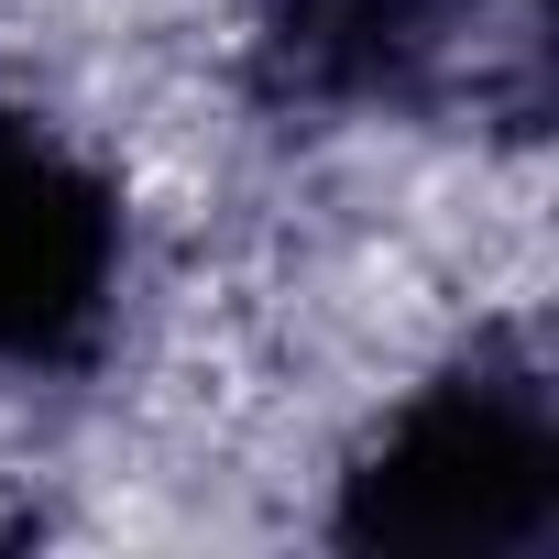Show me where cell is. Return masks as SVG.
<instances>
[{"mask_svg":"<svg viewBox=\"0 0 559 559\" xmlns=\"http://www.w3.org/2000/svg\"><path fill=\"white\" fill-rule=\"evenodd\" d=\"M121 286V198L34 110H0V373L88 352Z\"/></svg>","mask_w":559,"mask_h":559,"instance_id":"cell-2","label":"cell"},{"mask_svg":"<svg viewBox=\"0 0 559 559\" xmlns=\"http://www.w3.org/2000/svg\"><path fill=\"white\" fill-rule=\"evenodd\" d=\"M548 504H559L548 395L461 373L373 439V461L352 472L341 526L362 548H537Z\"/></svg>","mask_w":559,"mask_h":559,"instance_id":"cell-1","label":"cell"}]
</instances>
